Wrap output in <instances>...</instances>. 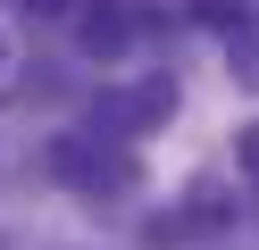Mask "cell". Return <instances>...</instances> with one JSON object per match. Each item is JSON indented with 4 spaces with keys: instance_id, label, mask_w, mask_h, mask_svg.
<instances>
[{
    "instance_id": "2",
    "label": "cell",
    "mask_w": 259,
    "mask_h": 250,
    "mask_svg": "<svg viewBox=\"0 0 259 250\" xmlns=\"http://www.w3.org/2000/svg\"><path fill=\"white\" fill-rule=\"evenodd\" d=\"M176 117V75H142V83H117V92L92 100V133L101 142H134V133H159Z\"/></svg>"
},
{
    "instance_id": "8",
    "label": "cell",
    "mask_w": 259,
    "mask_h": 250,
    "mask_svg": "<svg viewBox=\"0 0 259 250\" xmlns=\"http://www.w3.org/2000/svg\"><path fill=\"white\" fill-rule=\"evenodd\" d=\"M0 59H9V42H0Z\"/></svg>"
},
{
    "instance_id": "7",
    "label": "cell",
    "mask_w": 259,
    "mask_h": 250,
    "mask_svg": "<svg viewBox=\"0 0 259 250\" xmlns=\"http://www.w3.org/2000/svg\"><path fill=\"white\" fill-rule=\"evenodd\" d=\"M17 9H25V17H67L75 0H17Z\"/></svg>"
},
{
    "instance_id": "4",
    "label": "cell",
    "mask_w": 259,
    "mask_h": 250,
    "mask_svg": "<svg viewBox=\"0 0 259 250\" xmlns=\"http://www.w3.org/2000/svg\"><path fill=\"white\" fill-rule=\"evenodd\" d=\"M226 59H234V75H242V83H259V9L242 17L234 33H226Z\"/></svg>"
},
{
    "instance_id": "6",
    "label": "cell",
    "mask_w": 259,
    "mask_h": 250,
    "mask_svg": "<svg viewBox=\"0 0 259 250\" xmlns=\"http://www.w3.org/2000/svg\"><path fill=\"white\" fill-rule=\"evenodd\" d=\"M192 9H201V17H218V25H242V17H251L242 0H192Z\"/></svg>"
},
{
    "instance_id": "5",
    "label": "cell",
    "mask_w": 259,
    "mask_h": 250,
    "mask_svg": "<svg viewBox=\"0 0 259 250\" xmlns=\"http://www.w3.org/2000/svg\"><path fill=\"white\" fill-rule=\"evenodd\" d=\"M234 159H242V175L259 183V125H242V133H234Z\"/></svg>"
},
{
    "instance_id": "1",
    "label": "cell",
    "mask_w": 259,
    "mask_h": 250,
    "mask_svg": "<svg viewBox=\"0 0 259 250\" xmlns=\"http://www.w3.org/2000/svg\"><path fill=\"white\" fill-rule=\"evenodd\" d=\"M51 175L75 183L84 200H125V192H142V159H134L125 142H101V133H59V142H51Z\"/></svg>"
},
{
    "instance_id": "3",
    "label": "cell",
    "mask_w": 259,
    "mask_h": 250,
    "mask_svg": "<svg viewBox=\"0 0 259 250\" xmlns=\"http://www.w3.org/2000/svg\"><path fill=\"white\" fill-rule=\"evenodd\" d=\"M117 42H125V17H117V0H101V9L84 17V50H92V59H109Z\"/></svg>"
}]
</instances>
